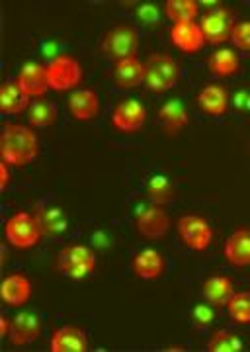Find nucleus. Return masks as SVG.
Segmentation results:
<instances>
[{
	"instance_id": "39",
	"label": "nucleus",
	"mask_w": 250,
	"mask_h": 352,
	"mask_svg": "<svg viewBox=\"0 0 250 352\" xmlns=\"http://www.w3.org/2000/svg\"><path fill=\"white\" fill-rule=\"evenodd\" d=\"M166 351H184V349L182 346H168Z\"/></svg>"
},
{
	"instance_id": "14",
	"label": "nucleus",
	"mask_w": 250,
	"mask_h": 352,
	"mask_svg": "<svg viewBox=\"0 0 250 352\" xmlns=\"http://www.w3.org/2000/svg\"><path fill=\"white\" fill-rule=\"evenodd\" d=\"M69 112L78 122L94 120L100 113V98L94 90H76L69 98Z\"/></svg>"
},
{
	"instance_id": "13",
	"label": "nucleus",
	"mask_w": 250,
	"mask_h": 352,
	"mask_svg": "<svg viewBox=\"0 0 250 352\" xmlns=\"http://www.w3.org/2000/svg\"><path fill=\"white\" fill-rule=\"evenodd\" d=\"M145 75H147V67L135 57L122 59L113 67L115 87L122 90H131V88L139 87L141 82H145Z\"/></svg>"
},
{
	"instance_id": "15",
	"label": "nucleus",
	"mask_w": 250,
	"mask_h": 352,
	"mask_svg": "<svg viewBox=\"0 0 250 352\" xmlns=\"http://www.w3.org/2000/svg\"><path fill=\"white\" fill-rule=\"evenodd\" d=\"M88 340L84 331L78 327L57 329L51 337V352H87Z\"/></svg>"
},
{
	"instance_id": "9",
	"label": "nucleus",
	"mask_w": 250,
	"mask_h": 352,
	"mask_svg": "<svg viewBox=\"0 0 250 352\" xmlns=\"http://www.w3.org/2000/svg\"><path fill=\"white\" fill-rule=\"evenodd\" d=\"M201 34L207 43H223L227 39H231V30H233V22H231V12L227 8H215L212 12H207L201 20Z\"/></svg>"
},
{
	"instance_id": "32",
	"label": "nucleus",
	"mask_w": 250,
	"mask_h": 352,
	"mask_svg": "<svg viewBox=\"0 0 250 352\" xmlns=\"http://www.w3.org/2000/svg\"><path fill=\"white\" fill-rule=\"evenodd\" d=\"M231 41L233 45L242 51H250V22H238L233 24L231 30Z\"/></svg>"
},
{
	"instance_id": "28",
	"label": "nucleus",
	"mask_w": 250,
	"mask_h": 352,
	"mask_svg": "<svg viewBox=\"0 0 250 352\" xmlns=\"http://www.w3.org/2000/svg\"><path fill=\"white\" fill-rule=\"evenodd\" d=\"M57 120V110L49 100H36L27 108V122L36 127L53 126Z\"/></svg>"
},
{
	"instance_id": "2",
	"label": "nucleus",
	"mask_w": 250,
	"mask_h": 352,
	"mask_svg": "<svg viewBox=\"0 0 250 352\" xmlns=\"http://www.w3.org/2000/svg\"><path fill=\"white\" fill-rule=\"evenodd\" d=\"M145 67H147L145 85L152 92H166L174 88L180 78V67L168 55H150Z\"/></svg>"
},
{
	"instance_id": "7",
	"label": "nucleus",
	"mask_w": 250,
	"mask_h": 352,
	"mask_svg": "<svg viewBox=\"0 0 250 352\" xmlns=\"http://www.w3.org/2000/svg\"><path fill=\"white\" fill-rule=\"evenodd\" d=\"M178 235L186 249L192 251H205L213 239V231L209 223L200 215H184L178 219Z\"/></svg>"
},
{
	"instance_id": "23",
	"label": "nucleus",
	"mask_w": 250,
	"mask_h": 352,
	"mask_svg": "<svg viewBox=\"0 0 250 352\" xmlns=\"http://www.w3.org/2000/svg\"><path fill=\"white\" fill-rule=\"evenodd\" d=\"M159 120L168 133H178L180 129H184L190 124L188 110L180 100L166 102L159 112Z\"/></svg>"
},
{
	"instance_id": "5",
	"label": "nucleus",
	"mask_w": 250,
	"mask_h": 352,
	"mask_svg": "<svg viewBox=\"0 0 250 352\" xmlns=\"http://www.w3.org/2000/svg\"><path fill=\"white\" fill-rule=\"evenodd\" d=\"M47 80L49 88L57 92H65L80 85L82 80V67L71 55H59L47 65Z\"/></svg>"
},
{
	"instance_id": "31",
	"label": "nucleus",
	"mask_w": 250,
	"mask_h": 352,
	"mask_svg": "<svg viewBox=\"0 0 250 352\" xmlns=\"http://www.w3.org/2000/svg\"><path fill=\"white\" fill-rule=\"evenodd\" d=\"M139 24H143L145 28H159L161 25V12L159 8L152 4V2H145V4H139L137 10H135Z\"/></svg>"
},
{
	"instance_id": "36",
	"label": "nucleus",
	"mask_w": 250,
	"mask_h": 352,
	"mask_svg": "<svg viewBox=\"0 0 250 352\" xmlns=\"http://www.w3.org/2000/svg\"><path fill=\"white\" fill-rule=\"evenodd\" d=\"M8 186V164L0 163V190H6Z\"/></svg>"
},
{
	"instance_id": "6",
	"label": "nucleus",
	"mask_w": 250,
	"mask_h": 352,
	"mask_svg": "<svg viewBox=\"0 0 250 352\" xmlns=\"http://www.w3.org/2000/svg\"><path fill=\"white\" fill-rule=\"evenodd\" d=\"M4 233H6V239L8 243L16 247V249H30L34 245H38L39 237L43 235L41 229H39L36 217H32L25 212L12 215L6 227H4Z\"/></svg>"
},
{
	"instance_id": "26",
	"label": "nucleus",
	"mask_w": 250,
	"mask_h": 352,
	"mask_svg": "<svg viewBox=\"0 0 250 352\" xmlns=\"http://www.w3.org/2000/svg\"><path fill=\"white\" fill-rule=\"evenodd\" d=\"M147 194H149L150 201L155 206H163V204H168V201L174 200L176 188L174 184L166 178V176L159 175L152 176L147 184Z\"/></svg>"
},
{
	"instance_id": "3",
	"label": "nucleus",
	"mask_w": 250,
	"mask_h": 352,
	"mask_svg": "<svg viewBox=\"0 0 250 352\" xmlns=\"http://www.w3.org/2000/svg\"><path fill=\"white\" fill-rule=\"evenodd\" d=\"M96 254L84 245H71L59 254V270L69 278L82 280L96 270Z\"/></svg>"
},
{
	"instance_id": "20",
	"label": "nucleus",
	"mask_w": 250,
	"mask_h": 352,
	"mask_svg": "<svg viewBox=\"0 0 250 352\" xmlns=\"http://www.w3.org/2000/svg\"><path fill=\"white\" fill-rule=\"evenodd\" d=\"M164 270V258L163 254L155 249H143L135 254L133 258V272L135 276L143 280H152L159 278Z\"/></svg>"
},
{
	"instance_id": "21",
	"label": "nucleus",
	"mask_w": 250,
	"mask_h": 352,
	"mask_svg": "<svg viewBox=\"0 0 250 352\" xmlns=\"http://www.w3.org/2000/svg\"><path fill=\"white\" fill-rule=\"evenodd\" d=\"M34 217H36L43 235H61L67 231V226H69L67 214L57 206H41Z\"/></svg>"
},
{
	"instance_id": "17",
	"label": "nucleus",
	"mask_w": 250,
	"mask_h": 352,
	"mask_svg": "<svg viewBox=\"0 0 250 352\" xmlns=\"http://www.w3.org/2000/svg\"><path fill=\"white\" fill-rule=\"evenodd\" d=\"M170 41L184 53H196L203 47L205 39L201 34V28L194 22L188 24H174L170 30Z\"/></svg>"
},
{
	"instance_id": "22",
	"label": "nucleus",
	"mask_w": 250,
	"mask_h": 352,
	"mask_svg": "<svg viewBox=\"0 0 250 352\" xmlns=\"http://www.w3.org/2000/svg\"><path fill=\"white\" fill-rule=\"evenodd\" d=\"M201 294L212 305L221 307V305H227V302L231 300V296L235 294V288H233V282L227 276H212L203 282Z\"/></svg>"
},
{
	"instance_id": "37",
	"label": "nucleus",
	"mask_w": 250,
	"mask_h": 352,
	"mask_svg": "<svg viewBox=\"0 0 250 352\" xmlns=\"http://www.w3.org/2000/svg\"><path fill=\"white\" fill-rule=\"evenodd\" d=\"M10 327H12V321H8L6 317H0V337H8Z\"/></svg>"
},
{
	"instance_id": "24",
	"label": "nucleus",
	"mask_w": 250,
	"mask_h": 352,
	"mask_svg": "<svg viewBox=\"0 0 250 352\" xmlns=\"http://www.w3.org/2000/svg\"><path fill=\"white\" fill-rule=\"evenodd\" d=\"M207 67H209V71L215 76L237 75L238 69H240V59H238V55L235 51L223 47V50L215 51L209 57Z\"/></svg>"
},
{
	"instance_id": "35",
	"label": "nucleus",
	"mask_w": 250,
	"mask_h": 352,
	"mask_svg": "<svg viewBox=\"0 0 250 352\" xmlns=\"http://www.w3.org/2000/svg\"><path fill=\"white\" fill-rule=\"evenodd\" d=\"M92 243H94L96 247L106 249V247H110V245H112V237H110L106 231H96V233L92 235Z\"/></svg>"
},
{
	"instance_id": "33",
	"label": "nucleus",
	"mask_w": 250,
	"mask_h": 352,
	"mask_svg": "<svg viewBox=\"0 0 250 352\" xmlns=\"http://www.w3.org/2000/svg\"><path fill=\"white\" fill-rule=\"evenodd\" d=\"M192 319L194 323L200 329H207L215 321V311L212 309V303H200L194 307V314H192Z\"/></svg>"
},
{
	"instance_id": "25",
	"label": "nucleus",
	"mask_w": 250,
	"mask_h": 352,
	"mask_svg": "<svg viewBox=\"0 0 250 352\" xmlns=\"http://www.w3.org/2000/svg\"><path fill=\"white\" fill-rule=\"evenodd\" d=\"M27 108V96L16 82H6L0 88V110L6 116L24 112Z\"/></svg>"
},
{
	"instance_id": "8",
	"label": "nucleus",
	"mask_w": 250,
	"mask_h": 352,
	"mask_svg": "<svg viewBox=\"0 0 250 352\" xmlns=\"http://www.w3.org/2000/svg\"><path fill=\"white\" fill-rule=\"evenodd\" d=\"M145 120H147V110L141 102L129 100L120 102L112 112V124L117 131H124V133H135L141 127L145 126Z\"/></svg>"
},
{
	"instance_id": "1",
	"label": "nucleus",
	"mask_w": 250,
	"mask_h": 352,
	"mask_svg": "<svg viewBox=\"0 0 250 352\" xmlns=\"http://www.w3.org/2000/svg\"><path fill=\"white\" fill-rule=\"evenodd\" d=\"M39 155L36 133L20 124H6L2 131V161L12 166L34 163Z\"/></svg>"
},
{
	"instance_id": "16",
	"label": "nucleus",
	"mask_w": 250,
	"mask_h": 352,
	"mask_svg": "<svg viewBox=\"0 0 250 352\" xmlns=\"http://www.w3.org/2000/svg\"><path fill=\"white\" fill-rule=\"evenodd\" d=\"M0 294H2V302L6 303V305L20 307L32 296V282L24 274H10V276H6L2 280Z\"/></svg>"
},
{
	"instance_id": "38",
	"label": "nucleus",
	"mask_w": 250,
	"mask_h": 352,
	"mask_svg": "<svg viewBox=\"0 0 250 352\" xmlns=\"http://www.w3.org/2000/svg\"><path fill=\"white\" fill-rule=\"evenodd\" d=\"M198 4H203V6H207V8H213L215 4H221V2H217V0H203V2H198Z\"/></svg>"
},
{
	"instance_id": "4",
	"label": "nucleus",
	"mask_w": 250,
	"mask_h": 352,
	"mask_svg": "<svg viewBox=\"0 0 250 352\" xmlns=\"http://www.w3.org/2000/svg\"><path fill=\"white\" fill-rule=\"evenodd\" d=\"M139 47V34L131 25H117L106 34L102 41V51L106 57L122 61L135 57V51Z\"/></svg>"
},
{
	"instance_id": "10",
	"label": "nucleus",
	"mask_w": 250,
	"mask_h": 352,
	"mask_svg": "<svg viewBox=\"0 0 250 352\" xmlns=\"http://www.w3.org/2000/svg\"><path fill=\"white\" fill-rule=\"evenodd\" d=\"M16 85L20 87V90L24 92L27 98L32 96H43L45 90L49 88V80H47V67L39 63H25L18 78H16Z\"/></svg>"
},
{
	"instance_id": "19",
	"label": "nucleus",
	"mask_w": 250,
	"mask_h": 352,
	"mask_svg": "<svg viewBox=\"0 0 250 352\" xmlns=\"http://www.w3.org/2000/svg\"><path fill=\"white\" fill-rule=\"evenodd\" d=\"M198 104L203 112L213 118L225 116L229 108V94L223 87L219 85H209L198 94Z\"/></svg>"
},
{
	"instance_id": "11",
	"label": "nucleus",
	"mask_w": 250,
	"mask_h": 352,
	"mask_svg": "<svg viewBox=\"0 0 250 352\" xmlns=\"http://www.w3.org/2000/svg\"><path fill=\"white\" fill-rule=\"evenodd\" d=\"M41 335V319L34 311H22L12 319V327H10V342L14 346H24L30 344Z\"/></svg>"
},
{
	"instance_id": "12",
	"label": "nucleus",
	"mask_w": 250,
	"mask_h": 352,
	"mask_svg": "<svg viewBox=\"0 0 250 352\" xmlns=\"http://www.w3.org/2000/svg\"><path fill=\"white\" fill-rule=\"evenodd\" d=\"M170 229V217L163 208H147L137 217V231L147 239H161Z\"/></svg>"
},
{
	"instance_id": "18",
	"label": "nucleus",
	"mask_w": 250,
	"mask_h": 352,
	"mask_svg": "<svg viewBox=\"0 0 250 352\" xmlns=\"http://www.w3.org/2000/svg\"><path fill=\"white\" fill-rule=\"evenodd\" d=\"M225 258L233 266L250 264V229H237L225 243Z\"/></svg>"
},
{
	"instance_id": "30",
	"label": "nucleus",
	"mask_w": 250,
	"mask_h": 352,
	"mask_svg": "<svg viewBox=\"0 0 250 352\" xmlns=\"http://www.w3.org/2000/svg\"><path fill=\"white\" fill-rule=\"evenodd\" d=\"M242 351V340L238 339L231 331H217L207 342V352H240Z\"/></svg>"
},
{
	"instance_id": "29",
	"label": "nucleus",
	"mask_w": 250,
	"mask_h": 352,
	"mask_svg": "<svg viewBox=\"0 0 250 352\" xmlns=\"http://www.w3.org/2000/svg\"><path fill=\"white\" fill-rule=\"evenodd\" d=\"M227 309L231 319L238 325H249L250 323V292H238L233 294L231 300L227 302Z\"/></svg>"
},
{
	"instance_id": "34",
	"label": "nucleus",
	"mask_w": 250,
	"mask_h": 352,
	"mask_svg": "<svg viewBox=\"0 0 250 352\" xmlns=\"http://www.w3.org/2000/svg\"><path fill=\"white\" fill-rule=\"evenodd\" d=\"M233 106H235L237 112L250 113V90H247V88L237 90L235 96H233Z\"/></svg>"
},
{
	"instance_id": "27",
	"label": "nucleus",
	"mask_w": 250,
	"mask_h": 352,
	"mask_svg": "<svg viewBox=\"0 0 250 352\" xmlns=\"http://www.w3.org/2000/svg\"><path fill=\"white\" fill-rule=\"evenodd\" d=\"M166 16L174 24L194 22L198 16V2L196 0H166Z\"/></svg>"
}]
</instances>
